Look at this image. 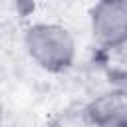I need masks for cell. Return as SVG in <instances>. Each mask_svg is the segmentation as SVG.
Instances as JSON below:
<instances>
[{
	"label": "cell",
	"mask_w": 127,
	"mask_h": 127,
	"mask_svg": "<svg viewBox=\"0 0 127 127\" xmlns=\"http://www.w3.org/2000/svg\"><path fill=\"white\" fill-rule=\"evenodd\" d=\"M28 58L48 73H64L75 62L73 34L58 22H36L24 32Z\"/></svg>",
	"instance_id": "cell-1"
},
{
	"label": "cell",
	"mask_w": 127,
	"mask_h": 127,
	"mask_svg": "<svg viewBox=\"0 0 127 127\" xmlns=\"http://www.w3.org/2000/svg\"><path fill=\"white\" fill-rule=\"evenodd\" d=\"M93 40L105 50L127 46V0H101L89 10Z\"/></svg>",
	"instance_id": "cell-2"
},
{
	"label": "cell",
	"mask_w": 127,
	"mask_h": 127,
	"mask_svg": "<svg viewBox=\"0 0 127 127\" xmlns=\"http://www.w3.org/2000/svg\"><path fill=\"white\" fill-rule=\"evenodd\" d=\"M89 127H127V89H109L95 95L83 109Z\"/></svg>",
	"instance_id": "cell-3"
},
{
	"label": "cell",
	"mask_w": 127,
	"mask_h": 127,
	"mask_svg": "<svg viewBox=\"0 0 127 127\" xmlns=\"http://www.w3.org/2000/svg\"><path fill=\"white\" fill-rule=\"evenodd\" d=\"M0 127H2V109H0Z\"/></svg>",
	"instance_id": "cell-4"
}]
</instances>
